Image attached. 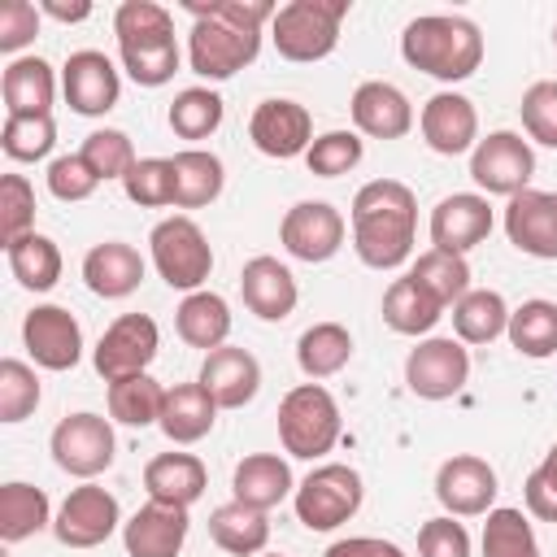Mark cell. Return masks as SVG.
I'll use <instances>...</instances> for the list:
<instances>
[{"instance_id": "1", "label": "cell", "mask_w": 557, "mask_h": 557, "mask_svg": "<svg viewBox=\"0 0 557 557\" xmlns=\"http://www.w3.org/2000/svg\"><path fill=\"white\" fill-rule=\"evenodd\" d=\"M352 252L370 270H396L413 252L418 200L400 178H370L352 196Z\"/></svg>"}, {"instance_id": "2", "label": "cell", "mask_w": 557, "mask_h": 557, "mask_svg": "<svg viewBox=\"0 0 557 557\" xmlns=\"http://www.w3.org/2000/svg\"><path fill=\"white\" fill-rule=\"evenodd\" d=\"M400 57L440 83H461L483 65V35L461 13H422L405 26Z\"/></svg>"}, {"instance_id": "3", "label": "cell", "mask_w": 557, "mask_h": 557, "mask_svg": "<svg viewBox=\"0 0 557 557\" xmlns=\"http://www.w3.org/2000/svg\"><path fill=\"white\" fill-rule=\"evenodd\" d=\"M339 405L322 383H296L283 400H278V440L283 453L300 457V461H318L322 453L335 448L339 440Z\"/></svg>"}, {"instance_id": "4", "label": "cell", "mask_w": 557, "mask_h": 557, "mask_svg": "<svg viewBox=\"0 0 557 557\" xmlns=\"http://www.w3.org/2000/svg\"><path fill=\"white\" fill-rule=\"evenodd\" d=\"M344 17H348V0H292L274 13L270 39L283 61L309 65V61H322L335 52Z\"/></svg>"}, {"instance_id": "5", "label": "cell", "mask_w": 557, "mask_h": 557, "mask_svg": "<svg viewBox=\"0 0 557 557\" xmlns=\"http://www.w3.org/2000/svg\"><path fill=\"white\" fill-rule=\"evenodd\" d=\"M361 474L344 461H326V466H313L300 483H296V522L309 527V531H335L339 522H348L357 509H361Z\"/></svg>"}, {"instance_id": "6", "label": "cell", "mask_w": 557, "mask_h": 557, "mask_svg": "<svg viewBox=\"0 0 557 557\" xmlns=\"http://www.w3.org/2000/svg\"><path fill=\"white\" fill-rule=\"evenodd\" d=\"M148 248H152L157 274H161L174 292H187V296L200 292V283H205L209 270H213V248H209L205 231H200L191 218H183V213L161 218V222L152 226V235H148Z\"/></svg>"}, {"instance_id": "7", "label": "cell", "mask_w": 557, "mask_h": 557, "mask_svg": "<svg viewBox=\"0 0 557 557\" xmlns=\"http://www.w3.org/2000/svg\"><path fill=\"white\" fill-rule=\"evenodd\" d=\"M161 348V331L148 313H122L104 326L96 352H91V366L104 383H117V379H135V374H148L152 357Z\"/></svg>"}, {"instance_id": "8", "label": "cell", "mask_w": 557, "mask_h": 557, "mask_svg": "<svg viewBox=\"0 0 557 557\" xmlns=\"http://www.w3.org/2000/svg\"><path fill=\"white\" fill-rule=\"evenodd\" d=\"M48 448H52V461H57L65 474H74V479H96V474L109 470L113 457H117L113 426H109V418H100V413H70V418H61V422L52 426Z\"/></svg>"}, {"instance_id": "9", "label": "cell", "mask_w": 557, "mask_h": 557, "mask_svg": "<svg viewBox=\"0 0 557 557\" xmlns=\"http://www.w3.org/2000/svg\"><path fill=\"white\" fill-rule=\"evenodd\" d=\"M261 52V35L252 30H235L226 22H213V17H196L191 22V35H187V61L200 78L209 83H222V78H235L244 65H252Z\"/></svg>"}, {"instance_id": "10", "label": "cell", "mask_w": 557, "mask_h": 557, "mask_svg": "<svg viewBox=\"0 0 557 557\" xmlns=\"http://www.w3.org/2000/svg\"><path fill=\"white\" fill-rule=\"evenodd\" d=\"M531 174H535V152L518 131H492L470 152V178L487 196H518L531 187Z\"/></svg>"}, {"instance_id": "11", "label": "cell", "mask_w": 557, "mask_h": 557, "mask_svg": "<svg viewBox=\"0 0 557 557\" xmlns=\"http://www.w3.org/2000/svg\"><path fill=\"white\" fill-rule=\"evenodd\" d=\"M470 379V352L453 335H431L405 357V383L418 400H448Z\"/></svg>"}, {"instance_id": "12", "label": "cell", "mask_w": 557, "mask_h": 557, "mask_svg": "<svg viewBox=\"0 0 557 557\" xmlns=\"http://www.w3.org/2000/svg\"><path fill=\"white\" fill-rule=\"evenodd\" d=\"M344 235H348V222L335 205L326 200H300L283 213L278 222V244L296 257V261H331L339 248H344Z\"/></svg>"}, {"instance_id": "13", "label": "cell", "mask_w": 557, "mask_h": 557, "mask_svg": "<svg viewBox=\"0 0 557 557\" xmlns=\"http://www.w3.org/2000/svg\"><path fill=\"white\" fill-rule=\"evenodd\" d=\"M117 527H122L117 496L104 492V487L91 483V479H87L83 487H74V492L61 500L57 518H52V531H57V540H61L65 548H96V544H104Z\"/></svg>"}, {"instance_id": "14", "label": "cell", "mask_w": 557, "mask_h": 557, "mask_svg": "<svg viewBox=\"0 0 557 557\" xmlns=\"http://www.w3.org/2000/svg\"><path fill=\"white\" fill-rule=\"evenodd\" d=\"M248 139H252L257 152L287 161V157H305L318 135H313V117H309V109H305L300 100L270 96V100H261V104L252 109V117H248Z\"/></svg>"}, {"instance_id": "15", "label": "cell", "mask_w": 557, "mask_h": 557, "mask_svg": "<svg viewBox=\"0 0 557 557\" xmlns=\"http://www.w3.org/2000/svg\"><path fill=\"white\" fill-rule=\"evenodd\" d=\"M61 91H65V104L83 117H100L117 104L122 96V78H117V65L96 52V48H78L65 57L61 65Z\"/></svg>"}, {"instance_id": "16", "label": "cell", "mask_w": 557, "mask_h": 557, "mask_svg": "<svg viewBox=\"0 0 557 557\" xmlns=\"http://www.w3.org/2000/svg\"><path fill=\"white\" fill-rule=\"evenodd\" d=\"M22 344L44 370H74L83 357V326L61 305H35L22 322Z\"/></svg>"}, {"instance_id": "17", "label": "cell", "mask_w": 557, "mask_h": 557, "mask_svg": "<svg viewBox=\"0 0 557 557\" xmlns=\"http://www.w3.org/2000/svg\"><path fill=\"white\" fill-rule=\"evenodd\" d=\"M496 470L474 457V453H457L448 457L440 470H435V496L440 505L453 513V518H479V513H492V500H496Z\"/></svg>"}, {"instance_id": "18", "label": "cell", "mask_w": 557, "mask_h": 557, "mask_svg": "<svg viewBox=\"0 0 557 557\" xmlns=\"http://www.w3.org/2000/svg\"><path fill=\"white\" fill-rule=\"evenodd\" d=\"M505 235L518 252L557 261V191L527 187L505 205Z\"/></svg>"}, {"instance_id": "19", "label": "cell", "mask_w": 557, "mask_h": 557, "mask_svg": "<svg viewBox=\"0 0 557 557\" xmlns=\"http://www.w3.org/2000/svg\"><path fill=\"white\" fill-rule=\"evenodd\" d=\"M418 131L426 139L431 152L440 157H457V152H474L479 144V113H474V100L461 96V91H435L422 113H418Z\"/></svg>"}, {"instance_id": "20", "label": "cell", "mask_w": 557, "mask_h": 557, "mask_svg": "<svg viewBox=\"0 0 557 557\" xmlns=\"http://www.w3.org/2000/svg\"><path fill=\"white\" fill-rule=\"evenodd\" d=\"M492 235V205L479 191H453L431 209V244L440 252L466 257Z\"/></svg>"}, {"instance_id": "21", "label": "cell", "mask_w": 557, "mask_h": 557, "mask_svg": "<svg viewBox=\"0 0 557 557\" xmlns=\"http://www.w3.org/2000/svg\"><path fill=\"white\" fill-rule=\"evenodd\" d=\"M187 527H191L187 509L148 500V505H139L122 522L126 557H178L183 553V540H187Z\"/></svg>"}, {"instance_id": "22", "label": "cell", "mask_w": 557, "mask_h": 557, "mask_svg": "<svg viewBox=\"0 0 557 557\" xmlns=\"http://www.w3.org/2000/svg\"><path fill=\"white\" fill-rule=\"evenodd\" d=\"M348 113H352V126L370 139H400L409 135L413 126V104L409 96L396 87V83H383V78H366L352 100H348Z\"/></svg>"}, {"instance_id": "23", "label": "cell", "mask_w": 557, "mask_h": 557, "mask_svg": "<svg viewBox=\"0 0 557 557\" xmlns=\"http://www.w3.org/2000/svg\"><path fill=\"white\" fill-rule=\"evenodd\" d=\"M200 383L218 400V409H244L257 396V387H261V366H257V357L248 348L222 344V348L205 352Z\"/></svg>"}, {"instance_id": "24", "label": "cell", "mask_w": 557, "mask_h": 557, "mask_svg": "<svg viewBox=\"0 0 557 557\" xmlns=\"http://www.w3.org/2000/svg\"><path fill=\"white\" fill-rule=\"evenodd\" d=\"M239 292H244L248 313H257L261 322H283L296 309V300H300L292 270L278 257H252V261H244Z\"/></svg>"}, {"instance_id": "25", "label": "cell", "mask_w": 557, "mask_h": 557, "mask_svg": "<svg viewBox=\"0 0 557 557\" xmlns=\"http://www.w3.org/2000/svg\"><path fill=\"white\" fill-rule=\"evenodd\" d=\"M83 283L91 296L104 300H122L144 283V257L139 248H131L126 239H104L96 248H87L83 257Z\"/></svg>"}, {"instance_id": "26", "label": "cell", "mask_w": 557, "mask_h": 557, "mask_svg": "<svg viewBox=\"0 0 557 557\" xmlns=\"http://www.w3.org/2000/svg\"><path fill=\"white\" fill-rule=\"evenodd\" d=\"M144 487H148V500L191 509L209 487V470L196 453H157L144 466Z\"/></svg>"}, {"instance_id": "27", "label": "cell", "mask_w": 557, "mask_h": 557, "mask_svg": "<svg viewBox=\"0 0 557 557\" xmlns=\"http://www.w3.org/2000/svg\"><path fill=\"white\" fill-rule=\"evenodd\" d=\"M0 96L9 117H44L52 113V100H57V74L44 57H13L4 65Z\"/></svg>"}, {"instance_id": "28", "label": "cell", "mask_w": 557, "mask_h": 557, "mask_svg": "<svg viewBox=\"0 0 557 557\" xmlns=\"http://www.w3.org/2000/svg\"><path fill=\"white\" fill-rule=\"evenodd\" d=\"M231 492H235L239 505H252V509L270 513L274 505L296 496V479H292V466L278 453H248L231 474Z\"/></svg>"}, {"instance_id": "29", "label": "cell", "mask_w": 557, "mask_h": 557, "mask_svg": "<svg viewBox=\"0 0 557 557\" xmlns=\"http://www.w3.org/2000/svg\"><path fill=\"white\" fill-rule=\"evenodd\" d=\"M218 422V400L205 392V383H174L165 392V409H161V431L170 444H196L213 431Z\"/></svg>"}, {"instance_id": "30", "label": "cell", "mask_w": 557, "mask_h": 557, "mask_svg": "<svg viewBox=\"0 0 557 557\" xmlns=\"http://www.w3.org/2000/svg\"><path fill=\"white\" fill-rule=\"evenodd\" d=\"M174 161V209H205L222 196L226 170L222 157L209 148H183L170 157Z\"/></svg>"}, {"instance_id": "31", "label": "cell", "mask_w": 557, "mask_h": 557, "mask_svg": "<svg viewBox=\"0 0 557 557\" xmlns=\"http://www.w3.org/2000/svg\"><path fill=\"white\" fill-rule=\"evenodd\" d=\"M174 331H178L183 344L213 352V348H222L226 335H231V305H226L218 292H205V287H200V292L183 296V305L174 309Z\"/></svg>"}, {"instance_id": "32", "label": "cell", "mask_w": 557, "mask_h": 557, "mask_svg": "<svg viewBox=\"0 0 557 557\" xmlns=\"http://www.w3.org/2000/svg\"><path fill=\"white\" fill-rule=\"evenodd\" d=\"M209 535L222 553L231 557H261L265 544H270V518L252 505H239V500H226L209 513Z\"/></svg>"}, {"instance_id": "33", "label": "cell", "mask_w": 557, "mask_h": 557, "mask_svg": "<svg viewBox=\"0 0 557 557\" xmlns=\"http://www.w3.org/2000/svg\"><path fill=\"white\" fill-rule=\"evenodd\" d=\"M348 361H352V335H348V326H339V322H313V326L296 339V366H300V374H305L309 383L339 374Z\"/></svg>"}, {"instance_id": "34", "label": "cell", "mask_w": 557, "mask_h": 557, "mask_svg": "<svg viewBox=\"0 0 557 557\" xmlns=\"http://www.w3.org/2000/svg\"><path fill=\"white\" fill-rule=\"evenodd\" d=\"M440 318H444V305L426 287H418L409 274L387 283V292H383V322L396 335H426Z\"/></svg>"}, {"instance_id": "35", "label": "cell", "mask_w": 557, "mask_h": 557, "mask_svg": "<svg viewBox=\"0 0 557 557\" xmlns=\"http://www.w3.org/2000/svg\"><path fill=\"white\" fill-rule=\"evenodd\" d=\"M48 522H52V505H48V492L44 487L22 483V479H13V483L0 487V540L4 544L30 540Z\"/></svg>"}, {"instance_id": "36", "label": "cell", "mask_w": 557, "mask_h": 557, "mask_svg": "<svg viewBox=\"0 0 557 557\" xmlns=\"http://www.w3.org/2000/svg\"><path fill=\"white\" fill-rule=\"evenodd\" d=\"M505 326H509V305L492 287H470L453 305V331L461 344H492L496 335H505Z\"/></svg>"}, {"instance_id": "37", "label": "cell", "mask_w": 557, "mask_h": 557, "mask_svg": "<svg viewBox=\"0 0 557 557\" xmlns=\"http://www.w3.org/2000/svg\"><path fill=\"white\" fill-rule=\"evenodd\" d=\"M4 257H9V270L13 278L26 287V292H52L57 278H61V248L57 239L30 231L13 244H4Z\"/></svg>"}, {"instance_id": "38", "label": "cell", "mask_w": 557, "mask_h": 557, "mask_svg": "<svg viewBox=\"0 0 557 557\" xmlns=\"http://www.w3.org/2000/svg\"><path fill=\"white\" fill-rule=\"evenodd\" d=\"M505 335L531 361L553 357L557 352V305L553 300H522L518 309H509Z\"/></svg>"}, {"instance_id": "39", "label": "cell", "mask_w": 557, "mask_h": 557, "mask_svg": "<svg viewBox=\"0 0 557 557\" xmlns=\"http://www.w3.org/2000/svg\"><path fill=\"white\" fill-rule=\"evenodd\" d=\"M165 392L170 387H161L152 374L117 379V383H109V418L122 426H152V422H161Z\"/></svg>"}, {"instance_id": "40", "label": "cell", "mask_w": 557, "mask_h": 557, "mask_svg": "<svg viewBox=\"0 0 557 557\" xmlns=\"http://www.w3.org/2000/svg\"><path fill=\"white\" fill-rule=\"evenodd\" d=\"M117 57H122V70H126L139 87H165V83L178 74V61H183L174 35L139 39V44H117Z\"/></svg>"}, {"instance_id": "41", "label": "cell", "mask_w": 557, "mask_h": 557, "mask_svg": "<svg viewBox=\"0 0 557 557\" xmlns=\"http://www.w3.org/2000/svg\"><path fill=\"white\" fill-rule=\"evenodd\" d=\"M409 278H413L418 287H426L444 309L457 305V300L470 292V265H466V257L440 252V248H426V252L409 265Z\"/></svg>"}, {"instance_id": "42", "label": "cell", "mask_w": 557, "mask_h": 557, "mask_svg": "<svg viewBox=\"0 0 557 557\" xmlns=\"http://www.w3.org/2000/svg\"><path fill=\"white\" fill-rule=\"evenodd\" d=\"M483 557H540V540L522 509H492L483 522Z\"/></svg>"}, {"instance_id": "43", "label": "cell", "mask_w": 557, "mask_h": 557, "mask_svg": "<svg viewBox=\"0 0 557 557\" xmlns=\"http://www.w3.org/2000/svg\"><path fill=\"white\" fill-rule=\"evenodd\" d=\"M165 117H170V131L178 139H209L222 126V96L209 87H187L174 96Z\"/></svg>"}, {"instance_id": "44", "label": "cell", "mask_w": 557, "mask_h": 557, "mask_svg": "<svg viewBox=\"0 0 557 557\" xmlns=\"http://www.w3.org/2000/svg\"><path fill=\"white\" fill-rule=\"evenodd\" d=\"M122 191L139 209H165L174 205V161L170 157H144L122 178Z\"/></svg>"}, {"instance_id": "45", "label": "cell", "mask_w": 557, "mask_h": 557, "mask_svg": "<svg viewBox=\"0 0 557 557\" xmlns=\"http://www.w3.org/2000/svg\"><path fill=\"white\" fill-rule=\"evenodd\" d=\"M52 144H57L52 113H44V117H4V126H0V148L13 161H44L52 152Z\"/></svg>"}, {"instance_id": "46", "label": "cell", "mask_w": 557, "mask_h": 557, "mask_svg": "<svg viewBox=\"0 0 557 557\" xmlns=\"http://www.w3.org/2000/svg\"><path fill=\"white\" fill-rule=\"evenodd\" d=\"M83 161L96 170V178L100 183H109V178H126L131 174V165L139 161L135 157V148H131V135L126 131H113V126H104V131H91L87 139H83Z\"/></svg>"}, {"instance_id": "47", "label": "cell", "mask_w": 557, "mask_h": 557, "mask_svg": "<svg viewBox=\"0 0 557 557\" xmlns=\"http://www.w3.org/2000/svg\"><path fill=\"white\" fill-rule=\"evenodd\" d=\"M361 139H357V131H326V135H318L313 144H309V152H305V165H309V174H318V178H339V174H348V170H357L361 165Z\"/></svg>"}, {"instance_id": "48", "label": "cell", "mask_w": 557, "mask_h": 557, "mask_svg": "<svg viewBox=\"0 0 557 557\" xmlns=\"http://www.w3.org/2000/svg\"><path fill=\"white\" fill-rule=\"evenodd\" d=\"M39 409V374L17 361L4 357L0 361V422H22Z\"/></svg>"}, {"instance_id": "49", "label": "cell", "mask_w": 557, "mask_h": 557, "mask_svg": "<svg viewBox=\"0 0 557 557\" xmlns=\"http://www.w3.org/2000/svg\"><path fill=\"white\" fill-rule=\"evenodd\" d=\"M113 35H117V44L161 39V35H174V17L157 0H122L113 13Z\"/></svg>"}, {"instance_id": "50", "label": "cell", "mask_w": 557, "mask_h": 557, "mask_svg": "<svg viewBox=\"0 0 557 557\" xmlns=\"http://www.w3.org/2000/svg\"><path fill=\"white\" fill-rule=\"evenodd\" d=\"M183 9L191 13V22L196 17H213V22H226L235 30H252V35H261V26H270L274 13H278L270 0H209V4L187 0Z\"/></svg>"}, {"instance_id": "51", "label": "cell", "mask_w": 557, "mask_h": 557, "mask_svg": "<svg viewBox=\"0 0 557 557\" xmlns=\"http://www.w3.org/2000/svg\"><path fill=\"white\" fill-rule=\"evenodd\" d=\"M0 231H4V244L35 231V187L26 174L0 178Z\"/></svg>"}, {"instance_id": "52", "label": "cell", "mask_w": 557, "mask_h": 557, "mask_svg": "<svg viewBox=\"0 0 557 557\" xmlns=\"http://www.w3.org/2000/svg\"><path fill=\"white\" fill-rule=\"evenodd\" d=\"M518 113H522V131H527L535 144L557 148V83H553V78L531 83V87L522 91Z\"/></svg>"}, {"instance_id": "53", "label": "cell", "mask_w": 557, "mask_h": 557, "mask_svg": "<svg viewBox=\"0 0 557 557\" xmlns=\"http://www.w3.org/2000/svg\"><path fill=\"white\" fill-rule=\"evenodd\" d=\"M96 187H100V178H96V170L83 161V152H65V157H57V161L48 165V191H52L57 200H65V205L87 200Z\"/></svg>"}, {"instance_id": "54", "label": "cell", "mask_w": 557, "mask_h": 557, "mask_svg": "<svg viewBox=\"0 0 557 557\" xmlns=\"http://www.w3.org/2000/svg\"><path fill=\"white\" fill-rule=\"evenodd\" d=\"M418 557H470V531L453 513L426 518L418 531Z\"/></svg>"}, {"instance_id": "55", "label": "cell", "mask_w": 557, "mask_h": 557, "mask_svg": "<svg viewBox=\"0 0 557 557\" xmlns=\"http://www.w3.org/2000/svg\"><path fill=\"white\" fill-rule=\"evenodd\" d=\"M39 35V4L4 0L0 4V52H17Z\"/></svg>"}, {"instance_id": "56", "label": "cell", "mask_w": 557, "mask_h": 557, "mask_svg": "<svg viewBox=\"0 0 557 557\" xmlns=\"http://www.w3.org/2000/svg\"><path fill=\"white\" fill-rule=\"evenodd\" d=\"M522 500H527V513L540 518V522H557V474L535 466L522 483Z\"/></svg>"}, {"instance_id": "57", "label": "cell", "mask_w": 557, "mask_h": 557, "mask_svg": "<svg viewBox=\"0 0 557 557\" xmlns=\"http://www.w3.org/2000/svg\"><path fill=\"white\" fill-rule=\"evenodd\" d=\"M322 557H405V548L379 535H348V540H335Z\"/></svg>"}, {"instance_id": "58", "label": "cell", "mask_w": 557, "mask_h": 557, "mask_svg": "<svg viewBox=\"0 0 557 557\" xmlns=\"http://www.w3.org/2000/svg\"><path fill=\"white\" fill-rule=\"evenodd\" d=\"M39 13H48V17H57V22H87L91 17V4L87 0H44L39 4Z\"/></svg>"}, {"instance_id": "59", "label": "cell", "mask_w": 557, "mask_h": 557, "mask_svg": "<svg viewBox=\"0 0 557 557\" xmlns=\"http://www.w3.org/2000/svg\"><path fill=\"white\" fill-rule=\"evenodd\" d=\"M540 466H544V470H553V474H557V444H553V448H548V453H544V461H540Z\"/></svg>"}, {"instance_id": "60", "label": "cell", "mask_w": 557, "mask_h": 557, "mask_svg": "<svg viewBox=\"0 0 557 557\" xmlns=\"http://www.w3.org/2000/svg\"><path fill=\"white\" fill-rule=\"evenodd\" d=\"M553 44H557V26H553Z\"/></svg>"}, {"instance_id": "61", "label": "cell", "mask_w": 557, "mask_h": 557, "mask_svg": "<svg viewBox=\"0 0 557 557\" xmlns=\"http://www.w3.org/2000/svg\"><path fill=\"white\" fill-rule=\"evenodd\" d=\"M261 557H278V553H261Z\"/></svg>"}]
</instances>
